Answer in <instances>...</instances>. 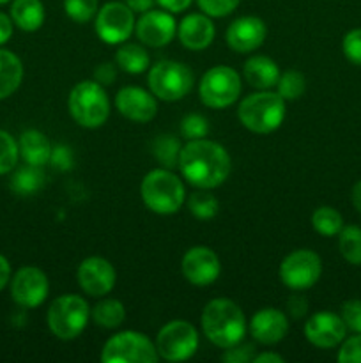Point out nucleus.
<instances>
[{
    "label": "nucleus",
    "instance_id": "nucleus-1",
    "mask_svg": "<svg viewBox=\"0 0 361 363\" xmlns=\"http://www.w3.org/2000/svg\"><path fill=\"white\" fill-rule=\"evenodd\" d=\"M177 167L180 169L184 179L195 188L212 190L225 183L232 162L225 147L212 140L197 138L190 140L180 149Z\"/></svg>",
    "mask_w": 361,
    "mask_h": 363
},
{
    "label": "nucleus",
    "instance_id": "nucleus-2",
    "mask_svg": "<svg viewBox=\"0 0 361 363\" xmlns=\"http://www.w3.org/2000/svg\"><path fill=\"white\" fill-rule=\"evenodd\" d=\"M204 335L222 350L236 346L246 335V319L239 305L227 298H216L202 312Z\"/></svg>",
    "mask_w": 361,
    "mask_h": 363
},
{
    "label": "nucleus",
    "instance_id": "nucleus-3",
    "mask_svg": "<svg viewBox=\"0 0 361 363\" xmlns=\"http://www.w3.org/2000/svg\"><path fill=\"white\" fill-rule=\"evenodd\" d=\"M237 117L251 133H271L278 130L285 119V99L278 92H255L239 103Z\"/></svg>",
    "mask_w": 361,
    "mask_h": 363
},
{
    "label": "nucleus",
    "instance_id": "nucleus-4",
    "mask_svg": "<svg viewBox=\"0 0 361 363\" xmlns=\"http://www.w3.org/2000/svg\"><path fill=\"white\" fill-rule=\"evenodd\" d=\"M142 199L151 211L172 215L184 202V186L179 177L166 169L151 170L142 181Z\"/></svg>",
    "mask_w": 361,
    "mask_h": 363
},
{
    "label": "nucleus",
    "instance_id": "nucleus-5",
    "mask_svg": "<svg viewBox=\"0 0 361 363\" xmlns=\"http://www.w3.org/2000/svg\"><path fill=\"white\" fill-rule=\"evenodd\" d=\"M71 117L84 128L103 126L110 116V101L105 89L98 82H80L69 94Z\"/></svg>",
    "mask_w": 361,
    "mask_h": 363
},
{
    "label": "nucleus",
    "instance_id": "nucleus-6",
    "mask_svg": "<svg viewBox=\"0 0 361 363\" xmlns=\"http://www.w3.org/2000/svg\"><path fill=\"white\" fill-rule=\"evenodd\" d=\"M88 318H91V308L87 301L76 294H66V296H59L50 305L46 323H48L50 332L57 339L73 340L81 335Z\"/></svg>",
    "mask_w": 361,
    "mask_h": 363
},
{
    "label": "nucleus",
    "instance_id": "nucleus-7",
    "mask_svg": "<svg viewBox=\"0 0 361 363\" xmlns=\"http://www.w3.org/2000/svg\"><path fill=\"white\" fill-rule=\"evenodd\" d=\"M149 89L163 101H177L193 89V73L190 67L176 60H161L149 71Z\"/></svg>",
    "mask_w": 361,
    "mask_h": 363
},
{
    "label": "nucleus",
    "instance_id": "nucleus-8",
    "mask_svg": "<svg viewBox=\"0 0 361 363\" xmlns=\"http://www.w3.org/2000/svg\"><path fill=\"white\" fill-rule=\"evenodd\" d=\"M159 360L154 344L138 332H120L106 340L101 351L103 363H156Z\"/></svg>",
    "mask_w": 361,
    "mask_h": 363
},
{
    "label": "nucleus",
    "instance_id": "nucleus-9",
    "mask_svg": "<svg viewBox=\"0 0 361 363\" xmlns=\"http://www.w3.org/2000/svg\"><path fill=\"white\" fill-rule=\"evenodd\" d=\"M202 103L209 108H227L234 105L241 94V78L232 67L214 66L202 77L198 85Z\"/></svg>",
    "mask_w": 361,
    "mask_h": 363
},
{
    "label": "nucleus",
    "instance_id": "nucleus-10",
    "mask_svg": "<svg viewBox=\"0 0 361 363\" xmlns=\"http://www.w3.org/2000/svg\"><path fill=\"white\" fill-rule=\"evenodd\" d=\"M198 347V333L188 321H172L159 330L156 350L166 362H184L195 354Z\"/></svg>",
    "mask_w": 361,
    "mask_h": 363
},
{
    "label": "nucleus",
    "instance_id": "nucleus-11",
    "mask_svg": "<svg viewBox=\"0 0 361 363\" xmlns=\"http://www.w3.org/2000/svg\"><path fill=\"white\" fill-rule=\"evenodd\" d=\"M134 13L126 2H108L96 14V34L106 45H120L134 30Z\"/></svg>",
    "mask_w": 361,
    "mask_h": 363
},
{
    "label": "nucleus",
    "instance_id": "nucleus-12",
    "mask_svg": "<svg viewBox=\"0 0 361 363\" xmlns=\"http://www.w3.org/2000/svg\"><path fill=\"white\" fill-rule=\"evenodd\" d=\"M322 273V262L315 252L296 250L280 264V280L292 291L310 289Z\"/></svg>",
    "mask_w": 361,
    "mask_h": 363
},
{
    "label": "nucleus",
    "instance_id": "nucleus-13",
    "mask_svg": "<svg viewBox=\"0 0 361 363\" xmlns=\"http://www.w3.org/2000/svg\"><path fill=\"white\" fill-rule=\"evenodd\" d=\"M50 291L45 273L34 266L21 268L11 282V296L20 307L35 308L46 300Z\"/></svg>",
    "mask_w": 361,
    "mask_h": 363
},
{
    "label": "nucleus",
    "instance_id": "nucleus-14",
    "mask_svg": "<svg viewBox=\"0 0 361 363\" xmlns=\"http://www.w3.org/2000/svg\"><path fill=\"white\" fill-rule=\"evenodd\" d=\"M180 269L188 282L198 287H205L216 282L219 272H222V264H219L218 255L211 248L193 247L184 254Z\"/></svg>",
    "mask_w": 361,
    "mask_h": 363
},
{
    "label": "nucleus",
    "instance_id": "nucleus-15",
    "mask_svg": "<svg viewBox=\"0 0 361 363\" xmlns=\"http://www.w3.org/2000/svg\"><path fill=\"white\" fill-rule=\"evenodd\" d=\"M134 32L144 45L161 48L172 41L177 32V25L168 11L149 9L134 23Z\"/></svg>",
    "mask_w": 361,
    "mask_h": 363
},
{
    "label": "nucleus",
    "instance_id": "nucleus-16",
    "mask_svg": "<svg viewBox=\"0 0 361 363\" xmlns=\"http://www.w3.org/2000/svg\"><path fill=\"white\" fill-rule=\"evenodd\" d=\"M78 286L88 294V296L101 298L108 294L115 286V269L106 259L88 257L78 266Z\"/></svg>",
    "mask_w": 361,
    "mask_h": 363
},
{
    "label": "nucleus",
    "instance_id": "nucleus-17",
    "mask_svg": "<svg viewBox=\"0 0 361 363\" xmlns=\"http://www.w3.org/2000/svg\"><path fill=\"white\" fill-rule=\"evenodd\" d=\"M347 328L342 318L333 312H317L304 323V337L315 347L331 350L345 339Z\"/></svg>",
    "mask_w": 361,
    "mask_h": 363
},
{
    "label": "nucleus",
    "instance_id": "nucleus-18",
    "mask_svg": "<svg viewBox=\"0 0 361 363\" xmlns=\"http://www.w3.org/2000/svg\"><path fill=\"white\" fill-rule=\"evenodd\" d=\"M115 106L120 116L133 123H149L158 112L154 96L140 87L120 89L115 96Z\"/></svg>",
    "mask_w": 361,
    "mask_h": 363
},
{
    "label": "nucleus",
    "instance_id": "nucleus-19",
    "mask_svg": "<svg viewBox=\"0 0 361 363\" xmlns=\"http://www.w3.org/2000/svg\"><path fill=\"white\" fill-rule=\"evenodd\" d=\"M265 23L257 16L234 20L227 28V43L237 53H250L265 41Z\"/></svg>",
    "mask_w": 361,
    "mask_h": 363
},
{
    "label": "nucleus",
    "instance_id": "nucleus-20",
    "mask_svg": "<svg viewBox=\"0 0 361 363\" xmlns=\"http://www.w3.org/2000/svg\"><path fill=\"white\" fill-rule=\"evenodd\" d=\"M250 332L257 342L273 346L285 339L289 332V319L276 308H262L251 318Z\"/></svg>",
    "mask_w": 361,
    "mask_h": 363
},
{
    "label": "nucleus",
    "instance_id": "nucleus-21",
    "mask_svg": "<svg viewBox=\"0 0 361 363\" xmlns=\"http://www.w3.org/2000/svg\"><path fill=\"white\" fill-rule=\"evenodd\" d=\"M216 34L214 23L207 14H188L177 28V35L184 48L200 52L212 43Z\"/></svg>",
    "mask_w": 361,
    "mask_h": 363
},
{
    "label": "nucleus",
    "instance_id": "nucleus-22",
    "mask_svg": "<svg viewBox=\"0 0 361 363\" xmlns=\"http://www.w3.org/2000/svg\"><path fill=\"white\" fill-rule=\"evenodd\" d=\"M244 78L255 89L265 91V89H271L278 84L280 69L275 60L269 59V57L255 55L244 64Z\"/></svg>",
    "mask_w": 361,
    "mask_h": 363
},
{
    "label": "nucleus",
    "instance_id": "nucleus-23",
    "mask_svg": "<svg viewBox=\"0 0 361 363\" xmlns=\"http://www.w3.org/2000/svg\"><path fill=\"white\" fill-rule=\"evenodd\" d=\"M18 149H20V155L23 158V162L28 163V165L42 167L52 158V145H50V140L38 130L25 131L20 137Z\"/></svg>",
    "mask_w": 361,
    "mask_h": 363
},
{
    "label": "nucleus",
    "instance_id": "nucleus-24",
    "mask_svg": "<svg viewBox=\"0 0 361 363\" xmlns=\"http://www.w3.org/2000/svg\"><path fill=\"white\" fill-rule=\"evenodd\" d=\"M11 18L21 30L34 32L45 23V6L41 0H13Z\"/></svg>",
    "mask_w": 361,
    "mask_h": 363
},
{
    "label": "nucleus",
    "instance_id": "nucleus-25",
    "mask_svg": "<svg viewBox=\"0 0 361 363\" xmlns=\"http://www.w3.org/2000/svg\"><path fill=\"white\" fill-rule=\"evenodd\" d=\"M23 78L21 60L9 50L0 48V99H6L20 87Z\"/></svg>",
    "mask_w": 361,
    "mask_h": 363
},
{
    "label": "nucleus",
    "instance_id": "nucleus-26",
    "mask_svg": "<svg viewBox=\"0 0 361 363\" xmlns=\"http://www.w3.org/2000/svg\"><path fill=\"white\" fill-rule=\"evenodd\" d=\"M117 66L122 67L126 73L130 74H138L144 73L145 69L151 64V59H149V53L145 52V48L138 45H122L115 53Z\"/></svg>",
    "mask_w": 361,
    "mask_h": 363
},
{
    "label": "nucleus",
    "instance_id": "nucleus-27",
    "mask_svg": "<svg viewBox=\"0 0 361 363\" xmlns=\"http://www.w3.org/2000/svg\"><path fill=\"white\" fill-rule=\"evenodd\" d=\"M45 184V174L41 172V167L28 165L21 167L11 179V188L18 195H34L35 191L41 190Z\"/></svg>",
    "mask_w": 361,
    "mask_h": 363
},
{
    "label": "nucleus",
    "instance_id": "nucleus-28",
    "mask_svg": "<svg viewBox=\"0 0 361 363\" xmlns=\"http://www.w3.org/2000/svg\"><path fill=\"white\" fill-rule=\"evenodd\" d=\"M126 311L119 300H103L92 311V319L103 328H117L124 323Z\"/></svg>",
    "mask_w": 361,
    "mask_h": 363
},
{
    "label": "nucleus",
    "instance_id": "nucleus-29",
    "mask_svg": "<svg viewBox=\"0 0 361 363\" xmlns=\"http://www.w3.org/2000/svg\"><path fill=\"white\" fill-rule=\"evenodd\" d=\"M311 225L321 236L331 238L338 236L340 230L343 229V220L336 209L322 206V208L315 209V213L311 215Z\"/></svg>",
    "mask_w": 361,
    "mask_h": 363
},
{
    "label": "nucleus",
    "instance_id": "nucleus-30",
    "mask_svg": "<svg viewBox=\"0 0 361 363\" xmlns=\"http://www.w3.org/2000/svg\"><path fill=\"white\" fill-rule=\"evenodd\" d=\"M338 248L350 264H361V229L360 227H343L338 234Z\"/></svg>",
    "mask_w": 361,
    "mask_h": 363
},
{
    "label": "nucleus",
    "instance_id": "nucleus-31",
    "mask_svg": "<svg viewBox=\"0 0 361 363\" xmlns=\"http://www.w3.org/2000/svg\"><path fill=\"white\" fill-rule=\"evenodd\" d=\"M188 208H190L191 215L197 216L198 220H211L218 215L219 204L214 195L198 188V191L191 194L188 199Z\"/></svg>",
    "mask_w": 361,
    "mask_h": 363
},
{
    "label": "nucleus",
    "instance_id": "nucleus-32",
    "mask_svg": "<svg viewBox=\"0 0 361 363\" xmlns=\"http://www.w3.org/2000/svg\"><path fill=\"white\" fill-rule=\"evenodd\" d=\"M278 94L283 99H299L306 89V78L301 71H285L278 78Z\"/></svg>",
    "mask_w": 361,
    "mask_h": 363
},
{
    "label": "nucleus",
    "instance_id": "nucleus-33",
    "mask_svg": "<svg viewBox=\"0 0 361 363\" xmlns=\"http://www.w3.org/2000/svg\"><path fill=\"white\" fill-rule=\"evenodd\" d=\"M64 11L76 23H88L98 14V0H64Z\"/></svg>",
    "mask_w": 361,
    "mask_h": 363
},
{
    "label": "nucleus",
    "instance_id": "nucleus-34",
    "mask_svg": "<svg viewBox=\"0 0 361 363\" xmlns=\"http://www.w3.org/2000/svg\"><path fill=\"white\" fill-rule=\"evenodd\" d=\"M18 155H20V149H18L16 140L7 131L0 130V176L11 172L16 167Z\"/></svg>",
    "mask_w": 361,
    "mask_h": 363
},
{
    "label": "nucleus",
    "instance_id": "nucleus-35",
    "mask_svg": "<svg viewBox=\"0 0 361 363\" xmlns=\"http://www.w3.org/2000/svg\"><path fill=\"white\" fill-rule=\"evenodd\" d=\"M154 155L163 165L166 167H176L179 163V155H180V147L179 142L176 140L173 137H159L158 140L154 142Z\"/></svg>",
    "mask_w": 361,
    "mask_h": 363
},
{
    "label": "nucleus",
    "instance_id": "nucleus-36",
    "mask_svg": "<svg viewBox=\"0 0 361 363\" xmlns=\"http://www.w3.org/2000/svg\"><path fill=\"white\" fill-rule=\"evenodd\" d=\"M239 2L241 0H197L198 7L211 18H223L234 13Z\"/></svg>",
    "mask_w": 361,
    "mask_h": 363
},
{
    "label": "nucleus",
    "instance_id": "nucleus-37",
    "mask_svg": "<svg viewBox=\"0 0 361 363\" xmlns=\"http://www.w3.org/2000/svg\"><path fill=\"white\" fill-rule=\"evenodd\" d=\"M180 131L188 140H197V138H204L209 131L207 121L198 113H191V116L184 117L183 124H180Z\"/></svg>",
    "mask_w": 361,
    "mask_h": 363
},
{
    "label": "nucleus",
    "instance_id": "nucleus-38",
    "mask_svg": "<svg viewBox=\"0 0 361 363\" xmlns=\"http://www.w3.org/2000/svg\"><path fill=\"white\" fill-rule=\"evenodd\" d=\"M343 325L347 330L354 333H361V300H349L342 305Z\"/></svg>",
    "mask_w": 361,
    "mask_h": 363
},
{
    "label": "nucleus",
    "instance_id": "nucleus-39",
    "mask_svg": "<svg viewBox=\"0 0 361 363\" xmlns=\"http://www.w3.org/2000/svg\"><path fill=\"white\" fill-rule=\"evenodd\" d=\"M342 48L343 55L347 57L349 62L361 66V28H354V30L347 32V35L343 38Z\"/></svg>",
    "mask_w": 361,
    "mask_h": 363
},
{
    "label": "nucleus",
    "instance_id": "nucleus-40",
    "mask_svg": "<svg viewBox=\"0 0 361 363\" xmlns=\"http://www.w3.org/2000/svg\"><path fill=\"white\" fill-rule=\"evenodd\" d=\"M340 363H361V333L343 342L338 353Z\"/></svg>",
    "mask_w": 361,
    "mask_h": 363
},
{
    "label": "nucleus",
    "instance_id": "nucleus-41",
    "mask_svg": "<svg viewBox=\"0 0 361 363\" xmlns=\"http://www.w3.org/2000/svg\"><path fill=\"white\" fill-rule=\"evenodd\" d=\"M255 358V346L253 344H236V346L229 347L225 351V354L222 357L223 362L227 363H248L253 362Z\"/></svg>",
    "mask_w": 361,
    "mask_h": 363
},
{
    "label": "nucleus",
    "instance_id": "nucleus-42",
    "mask_svg": "<svg viewBox=\"0 0 361 363\" xmlns=\"http://www.w3.org/2000/svg\"><path fill=\"white\" fill-rule=\"evenodd\" d=\"M50 160H52L53 165L62 170L71 169V165H73V156H71V151L67 147L52 149V158Z\"/></svg>",
    "mask_w": 361,
    "mask_h": 363
},
{
    "label": "nucleus",
    "instance_id": "nucleus-43",
    "mask_svg": "<svg viewBox=\"0 0 361 363\" xmlns=\"http://www.w3.org/2000/svg\"><path fill=\"white\" fill-rule=\"evenodd\" d=\"M94 78L98 84L101 85H108V84H113L117 78V71L115 67L112 66V64H101V66L96 67L94 71Z\"/></svg>",
    "mask_w": 361,
    "mask_h": 363
},
{
    "label": "nucleus",
    "instance_id": "nucleus-44",
    "mask_svg": "<svg viewBox=\"0 0 361 363\" xmlns=\"http://www.w3.org/2000/svg\"><path fill=\"white\" fill-rule=\"evenodd\" d=\"M154 2H158V6L168 13H180V11H186L193 4V0H154Z\"/></svg>",
    "mask_w": 361,
    "mask_h": 363
},
{
    "label": "nucleus",
    "instance_id": "nucleus-45",
    "mask_svg": "<svg viewBox=\"0 0 361 363\" xmlns=\"http://www.w3.org/2000/svg\"><path fill=\"white\" fill-rule=\"evenodd\" d=\"M13 35V21L7 14L0 13V45L7 43Z\"/></svg>",
    "mask_w": 361,
    "mask_h": 363
},
{
    "label": "nucleus",
    "instance_id": "nucleus-46",
    "mask_svg": "<svg viewBox=\"0 0 361 363\" xmlns=\"http://www.w3.org/2000/svg\"><path fill=\"white\" fill-rule=\"evenodd\" d=\"M152 4H154V0H126V6L133 13H145V11L152 9Z\"/></svg>",
    "mask_w": 361,
    "mask_h": 363
},
{
    "label": "nucleus",
    "instance_id": "nucleus-47",
    "mask_svg": "<svg viewBox=\"0 0 361 363\" xmlns=\"http://www.w3.org/2000/svg\"><path fill=\"white\" fill-rule=\"evenodd\" d=\"M9 279H11L9 261H7V259L4 257V255H0V291H2L4 287L7 286Z\"/></svg>",
    "mask_w": 361,
    "mask_h": 363
},
{
    "label": "nucleus",
    "instance_id": "nucleus-48",
    "mask_svg": "<svg viewBox=\"0 0 361 363\" xmlns=\"http://www.w3.org/2000/svg\"><path fill=\"white\" fill-rule=\"evenodd\" d=\"M283 362H285V358L280 357V354L276 353H262L253 358V363H283Z\"/></svg>",
    "mask_w": 361,
    "mask_h": 363
},
{
    "label": "nucleus",
    "instance_id": "nucleus-49",
    "mask_svg": "<svg viewBox=\"0 0 361 363\" xmlns=\"http://www.w3.org/2000/svg\"><path fill=\"white\" fill-rule=\"evenodd\" d=\"M350 199H353V204L357 211L361 213V181H357L353 188V194H350Z\"/></svg>",
    "mask_w": 361,
    "mask_h": 363
},
{
    "label": "nucleus",
    "instance_id": "nucleus-50",
    "mask_svg": "<svg viewBox=\"0 0 361 363\" xmlns=\"http://www.w3.org/2000/svg\"><path fill=\"white\" fill-rule=\"evenodd\" d=\"M7 2H11V0H0V6H4V4H7Z\"/></svg>",
    "mask_w": 361,
    "mask_h": 363
}]
</instances>
